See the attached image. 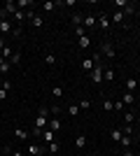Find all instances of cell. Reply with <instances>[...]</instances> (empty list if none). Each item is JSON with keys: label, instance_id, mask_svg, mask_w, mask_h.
<instances>
[{"label": "cell", "instance_id": "obj_1", "mask_svg": "<svg viewBox=\"0 0 140 156\" xmlns=\"http://www.w3.org/2000/svg\"><path fill=\"white\" fill-rule=\"evenodd\" d=\"M49 126V107L42 105L40 112H38V117H35V128H33V135H42V130Z\"/></svg>", "mask_w": 140, "mask_h": 156}, {"label": "cell", "instance_id": "obj_2", "mask_svg": "<svg viewBox=\"0 0 140 156\" xmlns=\"http://www.w3.org/2000/svg\"><path fill=\"white\" fill-rule=\"evenodd\" d=\"M103 72H105V65L103 63L93 65V70H91V82L93 84H100V82H103Z\"/></svg>", "mask_w": 140, "mask_h": 156}, {"label": "cell", "instance_id": "obj_3", "mask_svg": "<svg viewBox=\"0 0 140 156\" xmlns=\"http://www.w3.org/2000/svg\"><path fill=\"white\" fill-rule=\"evenodd\" d=\"M100 56H105L107 61H112L114 56H117V51H114V47L110 44V42H103V47H100Z\"/></svg>", "mask_w": 140, "mask_h": 156}, {"label": "cell", "instance_id": "obj_4", "mask_svg": "<svg viewBox=\"0 0 140 156\" xmlns=\"http://www.w3.org/2000/svg\"><path fill=\"white\" fill-rule=\"evenodd\" d=\"M26 19H31V23H33L35 28H40V26H45V19H42L40 14H35L33 9H28V12H26Z\"/></svg>", "mask_w": 140, "mask_h": 156}, {"label": "cell", "instance_id": "obj_5", "mask_svg": "<svg viewBox=\"0 0 140 156\" xmlns=\"http://www.w3.org/2000/svg\"><path fill=\"white\" fill-rule=\"evenodd\" d=\"M14 12H16V2H12V0H7V2H5V7L0 9L2 19H7V16H9V14H14Z\"/></svg>", "mask_w": 140, "mask_h": 156}, {"label": "cell", "instance_id": "obj_6", "mask_svg": "<svg viewBox=\"0 0 140 156\" xmlns=\"http://www.w3.org/2000/svg\"><path fill=\"white\" fill-rule=\"evenodd\" d=\"M28 154H31V156H42V154H45V147L31 142V144H28Z\"/></svg>", "mask_w": 140, "mask_h": 156}, {"label": "cell", "instance_id": "obj_7", "mask_svg": "<svg viewBox=\"0 0 140 156\" xmlns=\"http://www.w3.org/2000/svg\"><path fill=\"white\" fill-rule=\"evenodd\" d=\"M96 19H98V23H96V26H98L100 30H107V28H110V21H107V16H105V14H98Z\"/></svg>", "mask_w": 140, "mask_h": 156}, {"label": "cell", "instance_id": "obj_8", "mask_svg": "<svg viewBox=\"0 0 140 156\" xmlns=\"http://www.w3.org/2000/svg\"><path fill=\"white\" fill-rule=\"evenodd\" d=\"M40 137L45 140L47 144H49V142H54V137H56V133H54L52 128H45V130H42V135H40Z\"/></svg>", "mask_w": 140, "mask_h": 156}, {"label": "cell", "instance_id": "obj_9", "mask_svg": "<svg viewBox=\"0 0 140 156\" xmlns=\"http://www.w3.org/2000/svg\"><path fill=\"white\" fill-rule=\"evenodd\" d=\"M9 70H12V63H9V61H5L2 56H0V75H7Z\"/></svg>", "mask_w": 140, "mask_h": 156}, {"label": "cell", "instance_id": "obj_10", "mask_svg": "<svg viewBox=\"0 0 140 156\" xmlns=\"http://www.w3.org/2000/svg\"><path fill=\"white\" fill-rule=\"evenodd\" d=\"M75 147H77V149H84V147H87V135H77L75 137Z\"/></svg>", "mask_w": 140, "mask_h": 156}, {"label": "cell", "instance_id": "obj_11", "mask_svg": "<svg viewBox=\"0 0 140 156\" xmlns=\"http://www.w3.org/2000/svg\"><path fill=\"white\" fill-rule=\"evenodd\" d=\"M80 65H82V70H84V72H91V70H93V65H96V63H93L91 58H84Z\"/></svg>", "mask_w": 140, "mask_h": 156}, {"label": "cell", "instance_id": "obj_12", "mask_svg": "<svg viewBox=\"0 0 140 156\" xmlns=\"http://www.w3.org/2000/svg\"><path fill=\"white\" fill-rule=\"evenodd\" d=\"M2 33H12V23H9L7 19L0 21V35H2Z\"/></svg>", "mask_w": 140, "mask_h": 156}, {"label": "cell", "instance_id": "obj_13", "mask_svg": "<svg viewBox=\"0 0 140 156\" xmlns=\"http://www.w3.org/2000/svg\"><path fill=\"white\" fill-rule=\"evenodd\" d=\"M61 126H63V124H61V119H49V128H52L54 133H59Z\"/></svg>", "mask_w": 140, "mask_h": 156}, {"label": "cell", "instance_id": "obj_14", "mask_svg": "<svg viewBox=\"0 0 140 156\" xmlns=\"http://www.w3.org/2000/svg\"><path fill=\"white\" fill-rule=\"evenodd\" d=\"M59 149H61V144L56 142V140H54V142H49V144H47V151H49V154H59Z\"/></svg>", "mask_w": 140, "mask_h": 156}, {"label": "cell", "instance_id": "obj_15", "mask_svg": "<svg viewBox=\"0 0 140 156\" xmlns=\"http://www.w3.org/2000/svg\"><path fill=\"white\" fill-rule=\"evenodd\" d=\"M135 89H138V79H126V91L133 93Z\"/></svg>", "mask_w": 140, "mask_h": 156}, {"label": "cell", "instance_id": "obj_16", "mask_svg": "<svg viewBox=\"0 0 140 156\" xmlns=\"http://www.w3.org/2000/svg\"><path fill=\"white\" fill-rule=\"evenodd\" d=\"M121 137H124V133H121V128H114L112 133H110V140H114V142H119Z\"/></svg>", "mask_w": 140, "mask_h": 156}, {"label": "cell", "instance_id": "obj_17", "mask_svg": "<svg viewBox=\"0 0 140 156\" xmlns=\"http://www.w3.org/2000/svg\"><path fill=\"white\" fill-rule=\"evenodd\" d=\"M121 103H124V105H133L135 103V96H133V93H124V98H121Z\"/></svg>", "mask_w": 140, "mask_h": 156}, {"label": "cell", "instance_id": "obj_18", "mask_svg": "<svg viewBox=\"0 0 140 156\" xmlns=\"http://www.w3.org/2000/svg\"><path fill=\"white\" fill-rule=\"evenodd\" d=\"M14 19H16V23H23V21H26V12H23V9H16V12H14Z\"/></svg>", "mask_w": 140, "mask_h": 156}, {"label": "cell", "instance_id": "obj_19", "mask_svg": "<svg viewBox=\"0 0 140 156\" xmlns=\"http://www.w3.org/2000/svg\"><path fill=\"white\" fill-rule=\"evenodd\" d=\"M14 135H16V140H28V130L16 128V130H14Z\"/></svg>", "mask_w": 140, "mask_h": 156}, {"label": "cell", "instance_id": "obj_20", "mask_svg": "<svg viewBox=\"0 0 140 156\" xmlns=\"http://www.w3.org/2000/svg\"><path fill=\"white\" fill-rule=\"evenodd\" d=\"M135 12H138V7H135V5H131V2H128V5L124 7V14H126V16H133Z\"/></svg>", "mask_w": 140, "mask_h": 156}, {"label": "cell", "instance_id": "obj_21", "mask_svg": "<svg viewBox=\"0 0 140 156\" xmlns=\"http://www.w3.org/2000/svg\"><path fill=\"white\" fill-rule=\"evenodd\" d=\"M103 79H105V82H112V79H114V70H112V68H105V72H103Z\"/></svg>", "mask_w": 140, "mask_h": 156}, {"label": "cell", "instance_id": "obj_22", "mask_svg": "<svg viewBox=\"0 0 140 156\" xmlns=\"http://www.w3.org/2000/svg\"><path fill=\"white\" fill-rule=\"evenodd\" d=\"M77 42H80V44H77V47H80V49H89V44H91V42H89V35H84V37H80V40H77Z\"/></svg>", "mask_w": 140, "mask_h": 156}, {"label": "cell", "instance_id": "obj_23", "mask_svg": "<svg viewBox=\"0 0 140 156\" xmlns=\"http://www.w3.org/2000/svg\"><path fill=\"white\" fill-rule=\"evenodd\" d=\"M119 142H121V147H124V149H128V147H131V142H133V137H131V135H124Z\"/></svg>", "mask_w": 140, "mask_h": 156}, {"label": "cell", "instance_id": "obj_24", "mask_svg": "<svg viewBox=\"0 0 140 156\" xmlns=\"http://www.w3.org/2000/svg\"><path fill=\"white\" fill-rule=\"evenodd\" d=\"M56 9V2H42V12H54Z\"/></svg>", "mask_w": 140, "mask_h": 156}, {"label": "cell", "instance_id": "obj_25", "mask_svg": "<svg viewBox=\"0 0 140 156\" xmlns=\"http://www.w3.org/2000/svg\"><path fill=\"white\" fill-rule=\"evenodd\" d=\"M96 23H98L96 16H84V23H82V26H96Z\"/></svg>", "mask_w": 140, "mask_h": 156}, {"label": "cell", "instance_id": "obj_26", "mask_svg": "<svg viewBox=\"0 0 140 156\" xmlns=\"http://www.w3.org/2000/svg\"><path fill=\"white\" fill-rule=\"evenodd\" d=\"M12 49H9V47H5V49H2V51H0V56H2V58H5V61H9V58H12Z\"/></svg>", "mask_w": 140, "mask_h": 156}, {"label": "cell", "instance_id": "obj_27", "mask_svg": "<svg viewBox=\"0 0 140 156\" xmlns=\"http://www.w3.org/2000/svg\"><path fill=\"white\" fill-rule=\"evenodd\" d=\"M84 23V16L82 14H73V26H82Z\"/></svg>", "mask_w": 140, "mask_h": 156}, {"label": "cell", "instance_id": "obj_28", "mask_svg": "<svg viewBox=\"0 0 140 156\" xmlns=\"http://www.w3.org/2000/svg\"><path fill=\"white\" fill-rule=\"evenodd\" d=\"M75 35H77V40L84 37V35H87V28L84 26H75Z\"/></svg>", "mask_w": 140, "mask_h": 156}, {"label": "cell", "instance_id": "obj_29", "mask_svg": "<svg viewBox=\"0 0 140 156\" xmlns=\"http://www.w3.org/2000/svg\"><path fill=\"white\" fill-rule=\"evenodd\" d=\"M112 21H114V23H124V12H114L112 14Z\"/></svg>", "mask_w": 140, "mask_h": 156}, {"label": "cell", "instance_id": "obj_30", "mask_svg": "<svg viewBox=\"0 0 140 156\" xmlns=\"http://www.w3.org/2000/svg\"><path fill=\"white\" fill-rule=\"evenodd\" d=\"M28 5H31V0H16V9H23V12H26Z\"/></svg>", "mask_w": 140, "mask_h": 156}, {"label": "cell", "instance_id": "obj_31", "mask_svg": "<svg viewBox=\"0 0 140 156\" xmlns=\"http://www.w3.org/2000/svg\"><path fill=\"white\" fill-rule=\"evenodd\" d=\"M68 112H70V117H77V114H80V105H70Z\"/></svg>", "mask_w": 140, "mask_h": 156}, {"label": "cell", "instance_id": "obj_32", "mask_svg": "<svg viewBox=\"0 0 140 156\" xmlns=\"http://www.w3.org/2000/svg\"><path fill=\"white\" fill-rule=\"evenodd\" d=\"M103 110H105V112L114 110V103H112V100H103Z\"/></svg>", "mask_w": 140, "mask_h": 156}, {"label": "cell", "instance_id": "obj_33", "mask_svg": "<svg viewBox=\"0 0 140 156\" xmlns=\"http://www.w3.org/2000/svg\"><path fill=\"white\" fill-rule=\"evenodd\" d=\"M45 63L47 65H54V63H56V56H54V54H47V56H45Z\"/></svg>", "mask_w": 140, "mask_h": 156}, {"label": "cell", "instance_id": "obj_34", "mask_svg": "<svg viewBox=\"0 0 140 156\" xmlns=\"http://www.w3.org/2000/svg\"><path fill=\"white\" fill-rule=\"evenodd\" d=\"M52 96L54 98H61V96H63V89H61V86H54V89H52Z\"/></svg>", "mask_w": 140, "mask_h": 156}, {"label": "cell", "instance_id": "obj_35", "mask_svg": "<svg viewBox=\"0 0 140 156\" xmlns=\"http://www.w3.org/2000/svg\"><path fill=\"white\" fill-rule=\"evenodd\" d=\"M80 110H89V107H91V100H80Z\"/></svg>", "mask_w": 140, "mask_h": 156}, {"label": "cell", "instance_id": "obj_36", "mask_svg": "<svg viewBox=\"0 0 140 156\" xmlns=\"http://www.w3.org/2000/svg\"><path fill=\"white\" fill-rule=\"evenodd\" d=\"M19 61H21V51H14V54H12V61H9V63H14V65H16Z\"/></svg>", "mask_w": 140, "mask_h": 156}, {"label": "cell", "instance_id": "obj_37", "mask_svg": "<svg viewBox=\"0 0 140 156\" xmlns=\"http://www.w3.org/2000/svg\"><path fill=\"white\" fill-rule=\"evenodd\" d=\"M124 119H126V124H133V121H135L133 112H126V117H124Z\"/></svg>", "mask_w": 140, "mask_h": 156}, {"label": "cell", "instance_id": "obj_38", "mask_svg": "<svg viewBox=\"0 0 140 156\" xmlns=\"http://www.w3.org/2000/svg\"><path fill=\"white\" fill-rule=\"evenodd\" d=\"M0 89H5V91H9V89H12V82H5V79H2V84H0Z\"/></svg>", "mask_w": 140, "mask_h": 156}, {"label": "cell", "instance_id": "obj_39", "mask_svg": "<svg viewBox=\"0 0 140 156\" xmlns=\"http://www.w3.org/2000/svg\"><path fill=\"white\" fill-rule=\"evenodd\" d=\"M114 110L121 112V110H124V103H121V100H117V103H114Z\"/></svg>", "mask_w": 140, "mask_h": 156}, {"label": "cell", "instance_id": "obj_40", "mask_svg": "<svg viewBox=\"0 0 140 156\" xmlns=\"http://www.w3.org/2000/svg\"><path fill=\"white\" fill-rule=\"evenodd\" d=\"M114 5H117V7H126L128 2H126V0H114Z\"/></svg>", "mask_w": 140, "mask_h": 156}, {"label": "cell", "instance_id": "obj_41", "mask_svg": "<svg viewBox=\"0 0 140 156\" xmlns=\"http://www.w3.org/2000/svg\"><path fill=\"white\" fill-rule=\"evenodd\" d=\"M5 98H7V91H5V89H0V100H5Z\"/></svg>", "mask_w": 140, "mask_h": 156}, {"label": "cell", "instance_id": "obj_42", "mask_svg": "<svg viewBox=\"0 0 140 156\" xmlns=\"http://www.w3.org/2000/svg\"><path fill=\"white\" fill-rule=\"evenodd\" d=\"M124 156H135V154H133V151H128V149H126V151H124Z\"/></svg>", "mask_w": 140, "mask_h": 156}, {"label": "cell", "instance_id": "obj_43", "mask_svg": "<svg viewBox=\"0 0 140 156\" xmlns=\"http://www.w3.org/2000/svg\"><path fill=\"white\" fill-rule=\"evenodd\" d=\"M12 156H23V154H21V151H14V154Z\"/></svg>", "mask_w": 140, "mask_h": 156}, {"label": "cell", "instance_id": "obj_44", "mask_svg": "<svg viewBox=\"0 0 140 156\" xmlns=\"http://www.w3.org/2000/svg\"><path fill=\"white\" fill-rule=\"evenodd\" d=\"M135 135H138V140H140V128H138V130H135Z\"/></svg>", "mask_w": 140, "mask_h": 156}, {"label": "cell", "instance_id": "obj_45", "mask_svg": "<svg viewBox=\"0 0 140 156\" xmlns=\"http://www.w3.org/2000/svg\"><path fill=\"white\" fill-rule=\"evenodd\" d=\"M2 156H12V154H2Z\"/></svg>", "mask_w": 140, "mask_h": 156}, {"label": "cell", "instance_id": "obj_46", "mask_svg": "<svg viewBox=\"0 0 140 156\" xmlns=\"http://www.w3.org/2000/svg\"><path fill=\"white\" fill-rule=\"evenodd\" d=\"M98 156H107V154H98Z\"/></svg>", "mask_w": 140, "mask_h": 156}, {"label": "cell", "instance_id": "obj_47", "mask_svg": "<svg viewBox=\"0 0 140 156\" xmlns=\"http://www.w3.org/2000/svg\"><path fill=\"white\" fill-rule=\"evenodd\" d=\"M0 21H2V14H0Z\"/></svg>", "mask_w": 140, "mask_h": 156}, {"label": "cell", "instance_id": "obj_48", "mask_svg": "<svg viewBox=\"0 0 140 156\" xmlns=\"http://www.w3.org/2000/svg\"><path fill=\"white\" fill-rule=\"evenodd\" d=\"M135 156H140V151H138V154H135Z\"/></svg>", "mask_w": 140, "mask_h": 156}, {"label": "cell", "instance_id": "obj_49", "mask_svg": "<svg viewBox=\"0 0 140 156\" xmlns=\"http://www.w3.org/2000/svg\"><path fill=\"white\" fill-rule=\"evenodd\" d=\"M0 84H2V79H0Z\"/></svg>", "mask_w": 140, "mask_h": 156}, {"label": "cell", "instance_id": "obj_50", "mask_svg": "<svg viewBox=\"0 0 140 156\" xmlns=\"http://www.w3.org/2000/svg\"><path fill=\"white\" fill-rule=\"evenodd\" d=\"M0 37H2V35H0Z\"/></svg>", "mask_w": 140, "mask_h": 156}]
</instances>
